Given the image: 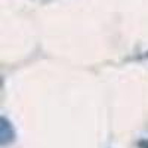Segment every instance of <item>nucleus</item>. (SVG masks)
I'll use <instances>...</instances> for the list:
<instances>
[{
    "mask_svg": "<svg viewBox=\"0 0 148 148\" xmlns=\"http://www.w3.org/2000/svg\"><path fill=\"white\" fill-rule=\"evenodd\" d=\"M15 139V132L12 129V125L6 120V117H2V125H0V142L2 145H6Z\"/></svg>",
    "mask_w": 148,
    "mask_h": 148,
    "instance_id": "nucleus-1",
    "label": "nucleus"
}]
</instances>
